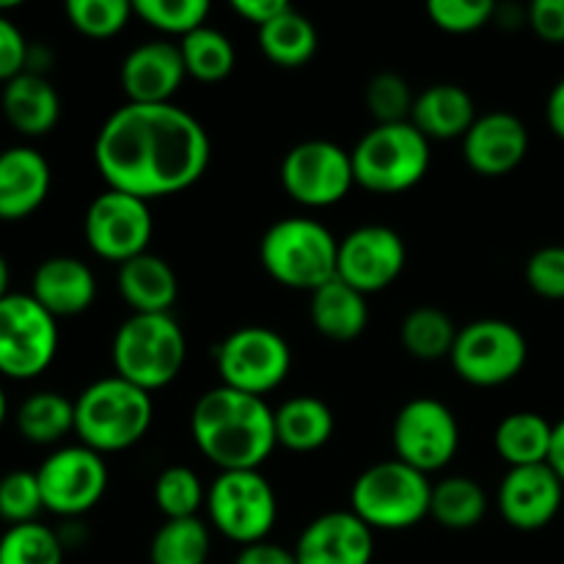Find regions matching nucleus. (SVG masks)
I'll return each mask as SVG.
<instances>
[{"label": "nucleus", "mask_w": 564, "mask_h": 564, "mask_svg": "<svg viewBox=\"0 0 564 564\" xmlns=\"http://www.w3.org/2000/svg\"><path fill=\"white\" fill-rule=\"evenodd\" d=\"M213 158L207 130L180 105L116 108L99 127L94 163L108 187L152 202L196 185Z\"/></svg>", "instance_id": "obj_1"}, {"label": "nucleus", "mask_w": 564, "mask_h": 564, "mask_svg": "<svg viewBox=\"0 0 564 564\" xmlns=\"http://www.w3.org/2000/svg\"><path fill=\"white\" fill-rule=\"evenodd\" d=\"M191 433L202 455L220 471H253L279 446L275 411L268 402L224 383L198 397Z\"/></svg>", "instance_id": "obj_2"}, {"label": "nucleus", "mask_w": 564, "mask_h": 564, "mask_svg": "<svg viewBox=\"0 0 564 564\" xmlns=\"http://www.w3.org/2000/svg\"><path fill=\"white\" fill-rule=\"evenodd\" d=\"M152 419V394L119 375L94 380L75 400V435L99 455L135 446L149 433Z\"/></svg>", "instance_id": "obj_3"}, {"label": "nucleus", "mask_w": 564, "mask_h": 564, "mask_svg": "<svg viewBox=\"0 0 564 564\" xmlns=\"http://www.w3.org/2000/svg\"><path fill=\"white\" fill-rule=\"evenodd\" d=\"M113 369L143 391H160L180 378L187 341L171 314H130L113 336Z\"/></svg>", "instance_id": "obj_4"}, {"label": "nucleus", "mask_w": 564, "mask_h": 564, "mask_svg": "<svg viewBox=\"0 0 564 564\" xmlns=\"http://www.w3.org/2000/svg\"><path fill=\"white\" fill-rule=\"evenodd\" d=\"M259 259L281 286L314 292L336 279L339 240L319 220L284 218L262 235Z\"/></svg>", "instance_id": "obj_5"}, {"label": "nucleus", "mask_w": 564, "mask_h": 564, "mask_svg": "<svg viewBox=\"0 0 564 564\" xmlns=\"http://www.w3.org/2000/svg\"><path fill=\"white\" fill-rule=\"evenodd\" d=\"M356 185L372 193H405L424 180L430 169V141L411 124H375L352 147Z\"/></svg>", "instance_id": "obj_6"}, {"label": "nucleus", "mask_w": 564, "mask_h": 564, "mask_svg": "<svg viewBox=\"0 0 564 564\" xmlns=\"http://www.w3.org/2000/svg\"><path fill=\"white\" fill-rule=\"evenodd\" d=\"M433 485L427 474L402 460H383L361 471L350 490L352 512L369 529H408L430 516Z\"/></svg>", "instance_id": "obj_7"}, {"label": "nucleus", "mask_w": 564, "mask_h": 564, "mask_svg": "<svg viewBox=\"0 0 564 564\" xmlns=\"http://www.w3.org/2000/svg\"><path fill=\"white\" fill-rule=\"evenodd\" d=\"M58 352V319L31 295L11 292L0 301V375L33 380Z\"/></svg>", "instance_id": "obj_8"}, {"label": "nucleus", "mask_w": 564, "mask_h": 564, "mask_svg": "<svg viewBox=\"0 0 564 564\" xmlns=\"http://www.w3.org/2000/svg\"><path fill=\"white\" fill-rule=\"evenodd\" d=\"M207 512L213 527L237 545L268 540L279 518L273 485L259 468L220 471L207 490Z\"/></svg>", "instance_id": "obj_9"}, {"label": "nucleus", "mask_w": 564, "mask_h": 564, "mask_svg": "<svg viewBox=\"0 0 564 564\" xmlns=\"http://www.w3.org/2000/svg\"><path fill=\"white\" fill-rule=\"evenodd\" d=\"M529 345L521 328L507 319H474L457 334L449 361L457 378L479 389H496L521 375Z\"/></svg>", "instance_id": "obj_10"}, {"label": "nucleus", "mask_w": 564, "mask_h": 564, "mask_svg": "<svg viewBox=\"0 0 564 564\" xmlns=\"http://www.w3.org/2000/svg\"><path fill=\"white\" fill-rule=\"evenodd\" d=\"M220 383L246 394L264 397L279 389L292 367L284 336L264 325H246L226 336L215 350Z\"/></svg>", "instance_id": "obj_11"}, {"label": "nucleus", "mask_w": 564, "mask_h": 564, "mask_svg": "<svg viewBox=\"0 0 564 564\" xmlns=\"http://www.w3.org/2000/svg\"><path fill=\"white\" fill-rule=\"evenodd\" d=\"M44 510L58 518H80L102 501L108 490V466L88 446H61L36 468Z\"/></svg>", "instance_id": "obj_12"}, {"label": "nucleus", "mask_w": 564, "mask_h": 564, "mask_svg": "<svg viewBox=\"0 0 564 564\" xmlns=\"http://www.w3.org/2000/svg\"><path fill=\"white\" fill-rule=\"evenodd\" d=\"M397 460L422 474L449 466L460 446V424L449 405L435 397H416L400 408L391 427Z\"/></svg>", "instance_id": "obj_13"}, {"label": "nucleus", "mask_w": 564, "mask_h": 564, "mask_svg": "<svg viewBox=\"0 0 564 564\" xmlns=\"http://www.w3.org/2000/svg\"><path fill=\"white\" fill-rule=\"evenodd\" d=\"M281 185L303 207H334L356 185L350 152L325 138L295 143L281 163Z\"/></svg>", "instance_id": "obj_14"}, {"label": "nucleus", "mask_w": 564, "mask_h": 564, "mask_svg": "<svg viewBox=\"0 0 564 564\" xmlns=\"http://www.w3.org/2000/svg\"><path fill=\"white\" fill-rule=\"evenodd\" d=\"M154 220L149 202L108 187L86 209L83 235L88 248L108 262L124 264L147 253Z\"/></svg>", "instance_id": "obj_15"}, {"label": "nucleus", "mask_w": 564, "mask_h": 564, "mask_svg": "<svg viewBox=\"0 0 564 564\" xmlns=\"http://www.w3.org/2000/svg\"><path fill=\"white\" fill-rule=\"evenodd\" d=\"M408 262V251L402 237L391 226L369 224L352 229L345 240H339V259L336 275L352 290L364 295H375L394 284Z\"/></svg>", "instance_id": "obj_16"}, {"label": "nucleus", "mask_w": 564, "mask_h": 564, "mask_svg": "<svg viewBox=\"0 0 564 564\" xmlns=\"http://www.w3.org/2000/svg\"><path fill=\"white\" fill-rule=\"evenodd\" d=\"M564 485L549 463L510 468L499 485V512L518 532L545 529L562 510Z\"/></svg>", "instance_id": "obj_17"}, {"label": "nucleus", "mask_w": 564, "mask_h": 564, "mask_svg": "<svg viewBox=\"0 0 564 564\" xmlns=\"http://www.w3.org/2000/svg\"><path fill=\"white\" fill-rule=\"evenodd\" d=\"M375 532L352 510L314 518L295 543L297 564H372Z\"/></svg>", "instance_id": "obj_18"}, {"label": "nucleus", "mask_w": 564, "mask_h": 564, "mask_svg": "<svg viewBox=\"0 0 564 564\" xmlns=\"http://www.w3.org/2000/svg\"><path fill=\"white\" fill-rule=\"evenodd\" d=\"M529 154V130L510 110H490L477 116L463 135V158L477 174L505 176L516 171Z\"/></svg>", "instance_id": "obj_19"}, {"label": "nucleus", "mask_w": 564, "mask_h": 564, "mask_svg": "<svg viewBox=\"0 0 564 564\" xmlns=\"http://www.w3.org/2000/svg\"><path fill=\"white\" fill-rule=\"evenodd\" d=\"M121 88L127 94V102L138 105H165L180 91L182 80L187 77L185 58H182L180 44H171L165 39L143 42L127 53L121 64Z\"/></svg>", "instance_id": "obj_20"}, {"label": "nucleus", "mask_w": 564, "mask_h": 564, "mask_svg": "<svg viewBox=\"0 0 564 564\" xmlns=\"http://www.w3.org/2000/svg\"><path fill=\"white\" fill-rule=\"evenodd\" d=\"M53 171L39 149L9 147L0 152V220H22L50 196Z\"/></svg>", "instance_id": "obj_21"}, {"label": "nucleus", "mask_w": 564, "mask_h": 564, "mask_svg": "<svg viewBox=\"0 0 564 564\" xmlns=\"http://www.w3.org/2000/svg\"><path fill=\"white\" fill-rule=\"evenodd\" d=\"M31 295L55 319L77 317L91 308L94 297H97V279L83 259L50 257L33 270Z\"/></svg>", "instance_id": "obj_22"}, {"label": "nucleus", "mask_w": 564, "mask_h": 564, "mask_svg": "<svg viewBox=\"0 0 564 564\" xmlns=\"http://www.w3.org/2000/svg\"><path fill=\"white\" fill-rule=\"evenodd\" d=\"M0 110L20 135L42 138L58 124L61 97L42 72H22L0 91Z\"/></svg>", "instance_id": "obj_23"}, {"label": "nucleus", "mask_w": 564, "mask_h": 564, "mask_svg": "<svg viewBox=\"0 0 564 564\" xmlns=\"http://www.w3.org/2000/svg\"><path fill=\"white\" fill-rule=\"evenodd\" d=\"M474 121H477L474 97L457 83L427 86L422 94H416L411 110V124L427 141H455L471 130Z\"/></svg>", "instance_id": "obj_24"}, {"label": "nucleus", "mask_w": 564, "mask_h": 564, "mask_svg": "<svg viewBox=\"0 0 564 564\" xmlns=\"http://www.w3.org/2000/svg\"><path fill=\"white\" fill-rule=\"evenodd\" d=\"M116 284L132 314H171V306L180 295V279L174 268L163 257L149 251L119 264Z\"/></svg>", "instance_id": "obj_25"}, {"label": "nucleus", "mask_w": 564, "mask_h": 564, "mask_svg": "<svg viewBox=\"0 0 564 564\" xmlns=\"http://www.w3.org/2000/svg\"><path fill=\"white\" fill-rule=\"evenodd\" d=\"M308 314H312L314 328L330 341L358 339L369 325L367 295L345 284L339 275L312 292Z\"/></svg>", "instance_id": "obj_26"}, {"label": "nucleus", "mask_w": 564, "mask_h": 564, "mask_svg": "<svg viewBox=\"0 0 564 564\" xmlns=\"http://www.w3.org/2000/svg\"><path fill=\"white\" fill-rule=\"evenodd\" d=\"M334 427L336 419L328 402L312 394L292 397L275 411V441L297 455L323 449L334 438Z\"/></svg>", "instance_id": "obj_27"}, {"label": "nucleus", "mask_w": 564, "mask_h": 564, "mask_svg": "<svg viewBox=\"0 0 564 564\" xmlns=\"http://www.w3.org/2000/svg\"><path fill=\"white\" fill-rule=\"evenodd\" d=\"M554 424L532 411H516L499 422L494 433V446L510 468L540 466L549 463Z\"/></svg>", "instance_id": "obj_28"}, {"label": "nucleus", "mask_w": 564, "mask_h": 564, "mask_svg": "<svg viewBox=\"0 0 564 564\" xmlns=\"http://www.w3.org/2000/svg\"><path fill=\"white\" fill-rule=\"evenodd\" d=\"M259 47L273 64L295 69L312 61L317 53V28L297 9L286 6L281 14L259 28Z\"/></svg>", "instance_id": "obj_29"}, {"label": "nucleus", "mask_w": 564, "mask_h": 564, "mask_svg": "<svg viewBox=\"0 0 564 564\" xmlns=\"http://www.w3.org/2000/svg\"><path fill=\"white\" fill-rule=\"evenodd\" d=\"M22 438L33 446H53L75 433V402L58 391H33L14 416Z\"/></svg>", "instance_id": "obj_30"}, {"label": "nucleus", "mask_w": 564, "mask_h": 564, "mask_svg": "<svg viewBox=\"0 0 564 564\" xmlns=\"http://www.w3.org/2000/svg\"><path fill=\"white\" fill-rule=\"evenodd\" d=\"M488 512V496L482 485L471 477H446L433 485V499H430V516L441 527L452 532H466L474 529Z\"/></svg>", "instance_id": "obj_31"}, {"label": "nucleus", "mask_w": 564, "mask_h": 564, "mask_svg": "<svg viewBox=\"0 0 564 564\" xmlns=\"http://www.w3.org/2000/svg\"><path fill=\"white\" fill-rule=\"evenodd\" d=\"M457 325L438 306H419L405 314L400 328L402 347L419 361H441L449 358L457 341Z\"/></svg>", "instance_id": "obj_32"}, {"label": "nucleus", "mask_w": 564, "mask_h": 564, "mask_svg": "<svg viewBox=\"0 0 564 564\" xmlns=\"http://www.w3.org/2000/svg\"><path fill=\"white\" fill-rule=\"evenodd\" d=\"M209 529L202 518L165 521L149 545L152 564H207Z\"/></svg>", "instance_id": "obj_33"}, {"label": "nucleus", "mask_w": 564, "mask_h": 564, "mask_svg": "<svg viewBox=\"0 0 564 564\" xmlns=\"http://www.w3.org/2000/svg\"><path fill=\"white\" fill-rule=\"evenodd\" d=\"M182 58H185L187 75L202 83H218L231 75L235 69V44L218 28H198L187 33L180 44Z\"/></svg>", "instance_id": "obj_34"}, {"label": "nucleus", "mask_w": 564, "mask_h": 564, "mask_svg": "<svg viewBox=\"0 0 564 564\" xmlns=\"http://www.w3.org/2000/svg\"><path fill=\"white\" fill-rule=\"evenodd\" d=\"M0 564H64V540L42 521L9 527L0 534Z\"/></svg>", "instance_id": "obj_35"}, {"label": "nucleus", "mask_w": 564, "mask_h": 564, "mask_svg": "<svg viewBox=\"0 0 564 564\" xmlns=\"http://www.w3.org/2000/svg\"><path fill=\"white\" fill-rule=\"evenodd\" d=\"M154 501L165 521H176V518H198V507L207 501V494L193 468L169 466L165 471H160L158 482H154Z\"/></svg>", "instance_id": "obj_36"}, {"label": "nucleus", "mask_w": 564, "mask_h": 564, "mask_svg": "<svg viewBox=\"0 0 564 564\" xmlns=\"http://www.w3.org/2000/svg\"><path fill=\"white\" fill-rule=\"evenodd\" d=\"M132 11L141 17L147 25L158 28L163 33H176L185 39L187 33L204 28L209 14L207 0H135Z\"/></svg>", "instance_id": "obj_37"}, {"label": "nucleus", "mask_w": 564, "mask_h": 564, "mask_svg": "<svg viewBox=\"0 0 564 564\" xmlns=\"http://www.w3.org/2000/svg\"><path fill=\"white\" fill-rule=\"evenodd\" d=\"M130 14L135 11L127 0H69L66 3L72 28L91 39L116 36L130 22Z\"/></svg>", "instance_id": "obj_38"}, {"label": "nucleus", "mask_w": 564, "mask_h": 564, "mask_svg": "<svg viewBox=\"0 0 564 564\" xmlns=\"http://www.w3.org/2000/svg\"><path fill=\"white\" fill-rule=\"evenodd\" d=\"M364 99H367L369 113L375 116L378 124L411 121L413 102H416L408 80L402 75H397V72H378V75L367 83Z\"/></svg>", "instance_id": "obj_39"}, {"label": "nucleus", "mask_w": 564, "mask_h": 564, "mask_svg": "<svg viewBox=\"0 0 564 564\" xmlns=\"http://www.w3.org/2000/svg\"><path fill=\"white\" fill-rule=\"evenodd\" d=\"M44 510L36 471H9L0 477V521L9 527L39 521Z\"/></svg>", "instance_id": "obj_40"}, {"label": "nucleus", "mask_w": 564, "mask_h": 564, "mask_svg": "<svg viewBox=\"0 0 564 564\" xmlns=\"http://www.w3.org/2000/svg\"><path fill=\"white\" fill-rule=\"evenodd\" d=\"M427 14L446 33H474L496 14L494 0H430Z\"/></svg>", "instance_id": "obj_41"}, {"label": "nucleus", "mask_w": 564, "mask_h": 564, "mask_svg": "<svg viewBox=\"0 0 564 564\" xmlns=\"http://www.w3.org/2000/svg\"><path fill=\"white\" fill-rule=\"evenodd\" d=\"M527 284L545 301H564V246H545L529 257Z\"/></svg>", "instance_id": "obj_42"}, {"label": "nucleus", "mask_w": 564, "mask_h": 564, "mask_svg": "<svg viewBox=\"0 0 564 564\" xmlns=\"http://www.w3.org/2000/svg\"><path fill=\"white\" fill-rule=\"evenodd\" d=\"M31 44L9 14H0V83L14 80L17 75L28 72Z\"/></svg>", "instance_id": "obj_43"}, {"label": "nucleus", "mask_w": 564, "mask_h": 564, "mask_svg": "<svg viewBox=\"0 0 564 564\" xmlns=\"http://www.w3.org/2000/svg\"><path fill=\"white\" fill-rule=\"evenodd\" d=\"M529 25L545 42H564V0H534L527 11Z\"/></svg>", "instance_id": "obj_44"}, {"label": "nucleus", "mask_w": 564, "mask_h": 564, "mask_svg": "<svg viewBox=\"0 0 564 564\" xmlns=\"http://www.w3.org/2000/svg\"><path fill=\"white\" fill-rule=\"evenodd\" d=\"M235 564H297V560L295 549H284V545L262 540V543L242 545Z\"/></svg>", "instance_id": "obj_45"}, {"label": "nucleus", "mask_w": 564, "mask_h": 564, "mask_svg": "<svg viewBox=\"0 0 564 564\" xmlns=\"http://www.w3.org/2000/svg\"><path fill=\"white\" fill-rule=\"evenodd\" d=\"M286 0H231V9L242 17V20L253 22L257 28H262L264 22L273 20L275 14L286 9Z\"/></svg>", "instance_id": "obj_46"}, {"label": "nucleus", "mask_w": 564, "mask_h": 564, "mask_svg": "<svg viewBox=\"0 0 564 564\" xmlns=\"http://www.w3.org/2000/svg\"><path fill=\"white\" fill-rule=\"evenodd\" d=\"M545 119H549V127L554 130V135L564 141V77L551 88L549 102H545Z\"/></svg>", "instance_id": "obj_47"}, {"label": "nucleus", "mask_w": 564, "mask_h": 564, "mask_svg": "<svg viewBox=\"0 0 564 564\" xmlns=\"http://www.w3.org/2000/svg\"><path fill=\"white\" fill-rule=\"evenodd\" d=\"M549 466L554 468L556 477H560L564 485V419H560V422L554 424V441H551Z\"/></svg>", "instance_id": "obj_48"}, {"label": "nucleus", "mask_w": 564, "mask_h": 564, "mask_svg": "<svg viewBox=\"0 0 564 564\" xmlns=\"http://www.w3.org/2000/svg\"><path fill=\"white\" fill-rule=\"evenodd\" d=\"M11 268H9V262H6V257L3 253H0V301H3L6 295H11Z\"/></svg>", "instance_id": "obj_49"}, {"label": "nucleus", "mask_w": 564, "mask_h": 564, "mask_svg": "<svg viewBox=\"0 0 564 564\" xmlns=\"http://www.w3.org/2000/svg\"><path fill=\"white\" fill-rule=\"evenodd\" d=\"M6 419H9V397H6L3 383H0V430H3Z\"/></svg>", "instance_id": "obj_50"}]
</instances>
